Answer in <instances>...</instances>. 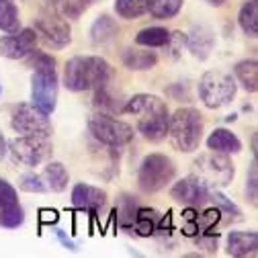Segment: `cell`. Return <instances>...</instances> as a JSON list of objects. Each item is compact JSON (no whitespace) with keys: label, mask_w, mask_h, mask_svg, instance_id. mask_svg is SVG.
<instances>
[{"label":"cell","mask_w":258,"mask_h":258,"mask_svg":"<svg viewBox=\"0 0 258 258\" xmlns=\"http://www.w3.org/2000/svg\"><path fill=\"white\" fill-rule=\"evenodd\" d=\"M207 150L219 152V154H240L242 142L234 132H230V129H225V127H219V129H213L211 136L207 138Z\"/></svg>","instance_id":"cell-16"},{"label":"cell","mask_w":258,"mask_h":258,"mask_svg":"<svg viewBox=\"0 0 258 258\" xmlns=\"http://www.w3.org/2000/svg\"><path fill=\"white\" fill-rule=\"evenodd\" d=\"M72 205L80 211H99L107 205V192L99 186H92L86 182H78L72 188Z\"/></svg>","instance_id":"cell-14"},{"label":"cell","mask_w":258,"mask_h":258,"mask_svg":"<svg viewBox=\"0 0 258 258\" xmlns=\"http://www.w3.org/2000/svg\"><path fill=\"white\" fill-rule=\"evenodd\" d=\"M123 63H125V68L134 72H146V70H152L158 63V55L156 51H150V49H125Z\"/></svg>","instance_id":"cell-21"},{"label":"cell","mask_w":258,"mask_h":258,"mask_svg":"<svg viewBox=\"0 0 258 258\" xmlns=\"http://www.w3.org/2000/svg\"><path fill=\"white\" fill-rule=\"evenodd\" d=\"M7 138H5V134H3V129H0V162H3V158L7 156Z\"/></svg>","instance_id":"cell-41"},{"label":"cell","mask_w":258,"mask_h":258,"mask_svg":"<svg viewBox=\"0 0 258 258\" xmlns=\"http://www.w3.org/2000/svg\"><path fill=\"white\" fill-rule=\"evenodd\" d=\"M123 113L134 115L138 121V134L150 142V144H160L166 140V132H168V107L166 101H162L156 94H148V92H140L136 96H132L125 105H123Z\"/></svg>","instance_id":"cell-1"},{"label":"cell","mask_w":258,"mask_h":258,"mask_svg":"<svg viewBox=\"0 0 258 258\" xmlns=\"http://www.w3.org/2000/svg\"><path fill=\"white\" fill-rule=\"evenodd\" d=\"M113 66L99 55H76L63 70V86L72 92L96 90L113 80Z\"/></svg>","instance_id":"cell-2"},{"label":"cell","mask_w":258,"mask_h":258,"mask_svg":"<svg viewBox=\"0 0 258 258\" xmlns=\"http://www.w3.org/2000/svg\"><path fill=\"white\" fill-rule=\"evenodd\" d=\"M197 213H199L197 207H188V205H186V209L182 211V228H180L182 236H186V238H195V236L199 234Z\"/></svg>","instance_id":"cell-34"},{"label":"cell","mask_w":258,"mask_h":258,"mask_svg":"<svg viewBox=\"0 0 258 258\" xmlns=\"http://www.w3.org/2000/svg\"><path fill=\"white\" fill-rule=\"evenodd\" d=\"M258 250V234L256 232H230L225 252L230 256H254Z\"/></svg>","instance_id":"cell-17"},{"label":"cell","mask_w":258,"mask_h":258,"mask_svg":"<svg viewBox=\"0 0 258 258\" xmlns=\"http://www.w3.org/2000/svg\"><path fill=\"white\" fill-rule=\"evenodd\" d=\"M55 236H57V240L61 242L63 248H68V250H78V244H76L74 240H70L66 234H63V230H57V228H55Z\"/></svg>","instance_id":"cell-40"},{"label":"cell","mask_w":258,"mask_h":258,"mask_svg":"<svg viewBox=\"0 0 258 258\" xmlns=\"http://www.w3.org/2000/svg\"><path fill=\"white\" fill-rule=\"evenodd\" d=\"M0 94H3V86H0Z\"/></svg>","instance_id":"cell-45"},{"label":"cell","mask_w":258,"mask_h":258,"mask_svg":"<svg viewBox=\"0 0 258 258\" xmlns=\"http://www.w3.org/2000/svg\"><path fill=\"white\" fill-rule=\"evenodd\" d=\"M117 21L111 17V15H101L96 17L94 23L90 25V41L94 45H103L107 41H111L115 35H117Z\"/></svg>","instance_id":"cell-20"},{"label":"cell","mask_w":258,"mask_h":258,"mask_svg":"<svg viewBox=\"0 0 258 258\" xmlns=\"http://www.w3.org/2000/svg\"><path fill=\"white\" fill-rule=\"evenodd\" d=\"M219 223H221V213H219V209L215 205L207 207L203 213H197L199 232H213Z\"/></svg>","instance_id":"cell-31"},{"label":"cell","mask_w":258,"mask_h":258,"mask_svg":"<svg viewBox=\"0 0 258 258\" xmlns=\"http://www.w3.org/2000/svg\"><path fill=\"white\" fill-rule=\"evenodd\" d=\"M57 90H59V80H57L55 68L33 70V78H31V105L37 107L45 115H51L57 107Z\"/></svg>","instance_id":"cell-10"},{"label":"cell","mask_w":258,"mask_h":258,"mask_svg":"<svg viewBox=\"0 0 258 258\" xmlns=\"http://www.w3.org/2000/svg\"><path fill=\"white\" fill-rule=\"evenodd\" d=\"M207 5H211V7H223L225 5V0H205Z\"/></svg>","instance_id":"cell-43"},{"label":"cell","mask_w":258,"mask_h":258,"mask_svg":"<svg viewBox=\"0 0 258 258\" xmlns=\"http://www.w3.org/2000/svg\"><path fill=\"white\" fill-rule=\"evenodd\" d=\"M11 127L21 136H37V138H49L51 136L49 115L41 113L31 103H19L13 107Z\"/></svg>","instance_id":"cell-9"},{"label":"cell","mask_w":258,"mask_h":258,"mask_svg":"<svg viewBox=\"0 0 258 258\" xmlns=\"http://www.w3.org/2000/svg\"><path fill=\"white\" fill-rule=\"evenodd\" d=\"M37 47V33L33 27L19 29L17 33H7L0 37V55L7 59H25Z\"/></svg>","instance_id":"cell-12"},{"label":"cell","mask_w":258,"mask_h":258,"mask_svg":"<svg viewBox=\"0 0 258 258\" xmlns=\"http://www.w3.org/2000/svg\"><path fill=\"white\" fill-rule=\"evenodd\" d=\"M138 207L140 205H138L136 197H132V195H121V199L117 201V207L113 209V213L119 219V225H121L123 230H132Z\"/></svg>","instance_id":"cell-28"},{"label":"cell","mask_w":258,"mask_h":258,"mask_svg":"<svg viewBox=\"0 0 258 258\" xmlns=\"http://www.w3.org/2000/svg\"><path fill=\"white\" fill-rule=\"evenodd\" d=\"M160 213L152 207H138L136 217H134V225H132V232H136L142 238H150L156 234V225H158Z\"/></svg>","instance_id":"cell-23"},{"label":"cell","mask_w":258,"mask_h":258,"mask_svg":"<svg viewBox=\"0 0 258 258\" xmlns=\"http://www.w3.org/2000/svg\"><path fill=\"white\" fill-rule=\"evenodd\" d=\"M234 78L246 92L258 90V61L254 57L242 59L234 66Z\"/></svg>","instance_id":"cell-18"},{"label":"cell","mask_w":258,"mask_h":258,"mask_svg":"<svg viewBox=\"0 0 258 258\" xmlns=\"http://www.w3.org/2000/svg\"><path fill=\"white\" fill-rule=\"evenodd\" d=\"M238 25L244 35L256 37L258 35V0H246L238 13Z\"/></svg>","instance_id":"cell-24"},{"label":"cell","mask_w":258,"mask_h":258,"mask_svg":"<svg viewBox=\"0 0 258 258\" xmlns=\"http://www.w3.org/2000/svg\"><path fill=\"white\" fill-rule=\"evenodd\" d=\"M88 132L96 142H101L103 146H109V148H123L127 144H132L136 136L134 127L129 123L115 119L113 115L99 113V111L90 115Z\"/></svg>","instance_id":"cell-7"},{"label":"cell","mask_w":258,"mask_h":258,"mask_svg":"<svg viewBox=\"0 0 258 258\" xmlns=\"http://www.w3.org/2000/svg\"><path fill=\"white\" fill-rule=\"evenodd\" d=\"M213 45H215V35H213V31L205 25L195 27L186 37V47L197 59H207Z\"/></svg>","instance_id":"cell-15"},{"label":"cell","mask_w":258,"mask_h":258,"mask_svg":"<svg viewBox=\"0 0 258 258\" xmlns=\"http://www.w3.org/2000/svg\"><path fill=\"white\" fill-rule=\"evenodd\" d=\"M209 201L219 209V213H221V223H223V225H230V223H234V221H242V209H240L232 199L225 197L223 192H219L217 188H211V190H209Z\"/></svg>","instance_id":"cell-22"},{"label":"cell","mask_w":258,"mask_h":258,"mask_svg":"<svg viewBox=\"0 0 258 258\" xmlns=\"http://www.w3.org/2000/svg\"><path fill=\"white\" fill-rule=\"evenodd\" d=\"M246 199L252 205L258 203V164H256V156L252 158V164H250L248 176H246Z\"/></svg>","instance_id":"cell-33"},{"label":"cell","mask_w":258,"mask_h":258,"mask_svg":"<svg viewBox=\"0 0 258 258\" xmlns=\"http://www.w3.org/2000/svg\"><path fill=\"white\" fill-rule=\"evenodd\" d=\"M92 105L96 107V111H99V113H107V115H119V113H123V105H121V101L117 99V96L111 92L109 84L94 90Z\"/></svg>","instance_id":"cell-25"},{"label":"cell","mask_w":258,"mask_h":258,"mask_svg":"<svg viewBox=\"0 0 258 258\" xmlns=\"http://www.w3.org/2000/svg\"><path fill=\"white\" fill-rule=\"evenodd\" d=\"M170 39V31L166 27H146L136 35V43L142 47H164Z\"/></svg>","instance_id":"cell-26"},{"label":"cell","mask_w":258,"mask_h":258,"mask_svg":"<svg viewBox=\"0 0 258 258\" xmlns=\"http://www.w3.org/2000/svg\"><path fill=\"white\" fill-rule=\"evenodd\" d=\"M217 240H219V234L217 232H199L195 236L197 248L203 250L205 254H215L217 252Z\"/></svg>","instance_id":"cell-37"},{"label":"cell","mask_w":258,"mask_h":258,"mask_svg":"<svg viewBox=\"0 0 258 258\" xmlns=\"http://www.w3.org/2000/svg\"><path fill=\"white\" fill-rule=\"evenodd\" d=\"M7 152L13 160V164L35 168L51 158L53 146L49 138H37V136H19L7 144Z\"/></svg>","instance_id":"cell-8"},{"label":"cell","mask_w":258,"mask_h":258,"mask_svg":"<svg viewBox=\"0 0 258 258\" xmlns=\"http://www.w3.org/2000/svg\"><path fill=\"white\" fill-rule=\"evenodd\" d=\"M92 3H94V0H68V3L61 7L59 15L66 17V19H78Z\"/></svg>","instance_id":"cell-38"},{"label":"cell","mask_w":258,"mask_h":258,"mask_svg":"<svg viewBox=\"0 0 258 258\" xmlns=\"http://www.w3.org/2000/svg\"><path fill=\"white\" fill-rule=\"evenodd\" d=\"M45 3H47V7H51L55 13H59V11H61V7L66 5L68 0H45Z\"/></svg>","instance_id":"cell-42"},{"label":"cell","mask_w":258,"mask_h":258,"mask_svg":"<svg viewBox=\"0 0 258 258\" xmlns=\"http://www.w3.org/2000/svg\"><path fill=\"white\" fill-rule=\"evenodd\" d=\"M199 99L207 109H221L236 99L238 82L232 74L221 70H209L199 80Z\"/></svg>","instance_id":"cell-6"},{"label":"cell","mask_w":258,"mask_h":258,"mask_svg":"<svg viewBox=\"0 0 258 258\" xmlns=\"http://www.w3.org/2000/svg\"><path fill=\"white\" fill-rule=\"evenodd\" d=\"M41 178H43L47 190H51V192H63L70 182V174L61 162H47Z\"/></svg>","instance_id":"cell-19"},{"label":"cell","mask_w":258,"mask_h":258,"mask_svg":"<svg viewBox=\"0 0 258 258\" xmlns=\"http://www.w3.org/2000/svg\"><path fill=\"white\" fill-rule=\"evenodd\" d=\"M113 9L117 17L125 21H134L148 13V0H115Z\"/></svg>","instance_id":"cell-30"},{"label":"cell","mask_w":258,"mask_h":258,"mask_svg":"<svg viewBox=\"0 0 258 258\" xmlns=\"http://www.w3.org/2000/svg\"><path fill=\"white\" fill-rule=\"evenodd\" d=\"M184 5V0H148V13L154 19H174Z\"/></svg>","instance_id":"cell-29"},{"label":"cell","mask_w":258,"mask_h":258,"mask_svg":"<svg viewBox=\"0 0 258 258\" xmlns=\"http://www.w3.org/2000/svg\"><path fill=\"white\" fill-rule=\"evenodd\" d=\"M33 29L37 33V39H41L47 47L51 49H63L68 47L72 41V27L66 21V17H61L59 13L51 15H41L35 19Z\"/></svg>","instance_id":"cell-11"},{"label":"cell","mask_w":258,"mask_h":258,"mask_svg":"<svg viewBox=\"0 0 258 258\" xmlns=\"http://www.w3.org/2000/svg\"><path fill=\"white\" fill-rule=\"evenodd\" d=\"M205 121L203 115L192 107H180L168 117V132L166 138L170 140L172 148L182 154L197 152L203 142Z\"/></svg>","instance_id":"cell-3"},{"label":"cell","mask_w":258,"mask_h":258,"mask_svg":"<svg viewBox=\"0 0 258 258\" xmlns=\"http://www.w3.org/2000/svg\"><path fill=\"white\" fill-rule=\"evenodd\" d=\"M176 176V164L174 160L166 154H148L138 170V186L146 195H154L166 188Z\"/></svg>","instance_id":"cell-5"},{"label":"cell","mask_w":258,"mask_h":258,"mask_svg":"<svg viewBox=\"0 0 258 258\" xmlns=\"http://www.w3.org/2000/svg\"><path fill=\"white\" fill-rule=\"evenodd\" d=\"M252 156H256V134L252 136Z\"/></svg>","instance_id":"cell-44"},{"label":"cell","mask_w":258,"mask_h":258,"mask_svg":"<svg viewBox=\"0 0 258 258\" xmlns=\"http://www.w3.org/2000/svg\"><path fill=\"white\" fill-rule=\"evenodd\" d=\"M13 205H19L17 188L9 180L0 178V209H7V207H13Z\"/></svg>","instance_id":"cell-36"},{"label":"cell","mask_w":258,"mask_h":258,"mask_svg":"<svg viewBox=\"0 0 258 258\" xmlns=\"http://www.w3.org/2000/svg\"><path fill=\"white\" fill-rule=\"evenodd\" d=\"M190 176H195L203 186L211 188H223L232 184L236 176L234 162L230 160L228 154H219V152H205L199 154L190 164Z\"/></svg>","instance_id":"cell-4"},{"label":"cell","mask_w":258,"mask_h":258,"mask_svg":"<svg viewBox=\"0 0 258 258\" xmlns=\"http://www.w3.org/2000/svg\"><path fill=\"white\" fill-rule=\"evenodd\" d=\"M170 197L182 205L199 207V205H205L209 201V188L203 186L195 176H186V178H180L178 182L172 184Z\"/></svg>","instance_id":"cell-13"},{"label":"cell","mask_w":258,"mask_h":258,"mask_svg":"<svg viewBox=\"0 0 258 258\" xmlns=\"http://www.w3.org/2000/svg\"><path fill=\"white\" fill-rule=\"evenodd\" d=\"M19 188L25 190V192H45L47 186L43 182V178L35 172H27L19 178Z\"/></svg>","instance_id":"cell-35"},{"label":"cell","mask_w":258,"mask_h":258,"mask_svg":"<svg viewBox=\"0 0 258 258\" xmlns=\"http://www.w3.org/2000/svg\"><path fill=\"white\" fill-rule=\"evenodd\" d=\"M59 219V213L55 209H39V223L41 225H55Z\"/></svg>","instance_id":"cell-39"},{"label":"cell","mask_w":258,"mask_h":258,"mask_svg":"<svg viewBox=\"0 0 258 258\" xmlns=\"http://www.w3.org/2000/svg\"><path fill=\"white\" fill-rule=\"evenodd\" d=\"M21 29V13L15 0H0V31L3 33H17Z\"/></svg>","instance_id":"cell-27"},{"label":"cell","mask_w":258,"mask_h":258,"mask_svg":"<svg viewBox=\"0 0 258 258\" xmlns=\"http://www.w3.org/2000/svg\"><path fill=\"white\" fill-rule=\"evenodd\" d=\"M25 221V211L21 205H13V207H7V209H0V225L3 228H19V225H23Z\"/></svg>","instance_id":"cell-32"}]
</instances>
